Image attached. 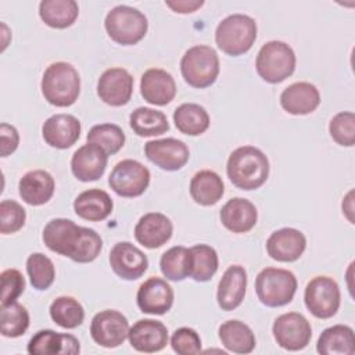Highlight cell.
<instances>
[{
    "mask_svg": "<svg viewBox=\"0 0 355 355\" xmlns=\"http://www.w3.org/2000/svg\"><path fill=\"white\" fill-rule=\"evenodd\" d=\"M42 237L49 250L79 263L94 261L103 248V240L96 230L78 226L65 218L51 219Z\"/></svg>",
    "mask_w": 355,
    "mask_h": 355,
    "instance_id": "obj_1",
    "label": "cell"
},
{
    "mask_svg": "<svg viewBox=\"0 0 355 355\" xmlns=\"http://www.w3.org/2000/svg\"><path fill=\"white\" fill-rule=\"evenodd\" d=\"M226 172L236 187L241 190H255L261 187L269 176V161L259 148L243 146L229 155Z\"/></svg>",
    "mask_w": 355,
    "mask_h": 355,
    "instance_id": "obj_2",
    "label": "cell"
},
{
    "mask_svg": "<svg viewBox=\"0 0 355 355\" xmlns=\"http://www.w3.org/2000/svg\"><path fill=\"white\" fill-rule=\"evenodd\" d=\"M40 87L47 103L55 107H69L80 93V78L75 67L58 61L46 68Z\"/></svg>",
    "mask_w": 355,
    "mask_h": 355,
    "instance_id": "obj_3",
    "label": "cell"
},
{
    "mask_svg": "<svg viewBox=\"0 0 355 355\" xmlns=\"http://www.w3.org/2000/svg\"><path fill=\"white\" fill-rule=\"evenodd\" d=\"M257 39V24L245 14H232L222 19L215 31L218 47L229 55L247 53Z\"/></svg>",
    "mask_w": 355,
    "mask_h": 355,
    "instance_id": "obj_4",
    "label": "cell"
},
{
    "mask_svg": "<svg viewBox=\"0 0 355 355\" xmlns=\"http://www.w3.org/2000/svg\"><path fill=\"white\" fill-rule=\"evenodd\" d=\"M258 300L270 308L283 306L294 298L297 277L293 272L280 268H265L255 279Z\"/></svg>",
    "mask_w": 355,
    "mask_h": 355,
    "instance_id": "obj_5",
    "label": "cell"
},
{
    "mask_svg": "<svg viewBox=\"0 0 355 355\" xmlns=\"http://www.w3.org/2000/svg\"><path fill=\"white\" fill-rule=\"evenodd\" d=\"M257 72L268 83H279L293 75L295 69L294 50L284 42H266L257 55Z\"/></svg>",
    "mask_w": 355,
    "mask_h": 355,
    "instance_id": "obj_6",
    "label": "cell"
},
{
    "mask_svg": "<svg viewBox=\"0 0 355 355\" xmlns=\"http://www.w3.org/2000/svg\"><path fill=\"white\" fill-rule=\"evenodd\" d=\"M180 71L190 86L197 89L208 87L219 75V57L209 46H193L182 57Z\"/></svg>",
    "mask_w": 355,
    "mask_h": 355,
    "instance_id": "obj_7",
    "label": "cell"
},
{
    "mask_svg": "<svg viewBox=\"0 0 355 355\" xmlns=\"http://www.w3.org/2000/svg\"><path fill=\"white\" fill-rule=\"evenodd\" d=\"M108 36L118 44L130 46L139 43L148 28L146 15L129 6H116L108 11L104 21Z\"/></svg>",
    "mask_w": 355,
    "mask_h": 355,
    "instance_id": "obj_8",
    "label": "cell"
},
{
    "mask_svg": "<svg viewBox=\"0 0 355 355\" xmlns=\"http://www.w3.org/2000/svg\"><path fill=\"white\" fill-rule=\"evenodd\" d=\"M340 287L329 276H316L305 287L304 301L308 311L319 319H329L340 308Z\"/></svg>",
    "mask_w": 355,
    "mask_h": 355,
    "instance_id": "obj_9",
    "label": "cell"
},
{
    "mask_svg": "<svg viewBox=\"0 0 355 355\" xmlns=\"http://www.w3.org/2000/svg\"><path fill=\"white\" fill-rule=\"evenodd\" d=\"M150 183V171L136 159H122L110 173L108 184L121 197H139Z\"/></svg>",
    "mask_w": 355,
    "mask_h": 355,
    "instance_id": "obj_10",
    "label": "cell"
},
{
    "mask_svg": "<svg viewBox=\"0 0 355 355\" xmlns=\"http://www.w3.org/2000/svg\"><path fill=\"white\" fill-rule=\"evenodd\" d=\"M273 337L276 343L288 351L305 348L312 337V329L306 318L297 312L283 313L273 322Z\"/></svg>",
    "mask_w": 355,
    "mask_h": 355,
    "instance_id": "obj_11",
    "label": "cell"
},
{
    "mask_svg": "<svg viewBox=\"0 0 355 355\" xmlns=\"http://www.w3.org/2000/svg\"><path fill=\"white\" fill-rule=\"evenodd\" d=\"M129 333V322L125 315L115 309H105L96 313L90 323V336L101 347H119Z\"/></svg>",
    "mask_w": 355,
    "mask_h": 355,
    "instance_id": "obj_12",
    "label": "cell"
},
{
    "mask_svg": "<svg viewBox=\"0 0 355 355\" xmlns=\"http://www.w3.org/2000/svg\"><path fill=\"white\" fill-rule=\"evenodd\" d=\"M146 157L164 171H179L189 161L190 151L184 141L166 137L151 140L144 144Z\"/></svg>",
    "mask_w": 355,
    "mask_h": 355,
    "instance_id": "obj_13",
    "label": "cell"
},
{
    "mask_svg": "<svg viewBox=\"0 0 355 355\" xmlns=\"http://www.w3.org/2000/svg\"><path fill=\"white\" fill-rule=\"evenodd\" d=\"M110 265L116 276L123 280H136L148 268L146 254L129 241L116 243L110 252Z\"/></svg>",
    "mask_w": 355,
    "mask_h": 355,
    "instance_id": "obj_14",
    "label": "cell"
},
{
    "mask_svg": "<svg viewBox=\"0 0 355 355\" xmlns=\"http://www.w3.org/2000/svg\"><path fill=\"white\" fill-rule=\"evenodd\" d=\"M133 93V78L123 68H110L101 73L97 82L100 100L112 107L129 103Z\"/></svg>",
    "mask_w": 355,
    "mask_h": 355,
    "instance_id": "obj_15",
    "label": "cell"
},
{
    "mask_svg": "<svg viewBox=\"0 0 355 355\" xmlns=\"http://www.w3.org/2000/svg\"><path fill=\"white\" fill-rule=\"evenodd\" d=\"M136 301L141 312L164 315L172 308L173 290L164 279L150 277L140 284Z\"/></svg>",
    "mask_w": 355,
    "mask_h": 355,
    "instance_id": "obj_16",
    "label": "cell"
},
{
    "mask_svg": "<svg viewBox=\"0 0 355 355\" xmlns=\"http://www.w3.org/2000/svg\"><path fill=\"white\" fill-rule=\"evenodd\" d=\"M108 154L97 144L87 143L79 147L71 159V171L80 182H93L103 176Z\"/></svg>",
    "mask_w": 355,
    "mask_h": 355,
    "instance_id": "obj_17",
    "label": "cell"
},
{
    "mask_svg": "<svg viewBox=\"0 0 355 355\" xmlns=\"http://www.w3.org/2000/svg\"><path fill=\"white\" fill-rule=\"evenodd\" d=\"M80 122L71 114H55L47 118L42 126L44 141L54 148H68L80 136Z\"/></svg>",
    "mask_w": 355,
    "mask_h": 355,
    "instance_id": "obj_18",
    "label": "cell"
},
{
    "mask_svg": "<svg viewBox=\"0 0 355 355\" xmlns=\"http://www.w3.org/2000/svg\"><path fill=\"white\" fill-rule=\"evenodd\" d=\"M128 338L139 352H157L168 344V329L159 320L140 319L129 327Z\"/></svg>",
    "mask_w": 355,
    "mask_h": 355,
    "instance_id": "obj_19",
    "label": "cell"
},
{
    "mask_svg": "<svg viewBox=\"0 0 355 355\" xmlns=\"http://www.w3.org/2000/svg\"><path fill=\"white\" fill-rule=\"evenodd\" d=\"M306 247L305 236L294 227H283L273 232L266 240V251L275 261L294 262Z\"/></svg>",
    "mask_w": 355,
    "mask_h": 355,
    "instance_id": "obj_20",
    "label": "cell"
},
{
    "mask_svg": "<svg viewBox=\"0 0 355 355\" xmlns=\"http://www.w3.org/2000/svg\"><path fill=\"white\" fill-rule=\"evenodd\" d=\"M140 93L150 104L166 105L175 98L176 83L172 75L165 69L151 68L141 75Z\"/></svg>",
    "mask_w": 355,
    "mask_h": 355,
    "instance_id": "obj_21",
    "label": "cell"
},
{
    "mask_svg": "<svg viewBox=\"0 0 355 355\" xmlns=\"http://www.w3.org/2000/svg\"><path fill=\"white\" fill-rule=\"evenodd\" d=\"M173 226L168 216L159 212L143 215L135 226V237L139 244L154 250L164 245L172 236Z\"/></svg>",
    "mask_w": 355,
    "mask_h": 355,
    "instance_id": "obj_22",
    "label": "cell"
},
{
    "mask_svg": "<svg viewBox=\"0 0 355 355\" xmlns=\"http://www.w3.org/2000/svg\"><path fill=\"white\" fill-rule=\"evenodd\" d=\"M80 345L76 337L54 330H39L28 343V352L32 355H72L79 354Z\"/></svg>",
    "mask_w": 355,
    "mask_h": 355,
    "instance_id": "obj_23",
    "label": "cell"
},
{
    "mask_svg": "<svg viewBox=\"0 0 355 355\" xmlns=\"http://www.w3.org/2000/svg\"><path fill=\"white\" fill-rule=\"evenodd\" d=\"M280 104L288 114L306 115L319 107L320 93L309 82H295L282 92Z\"/></svg>",
    "mask_w": 355,
    "mask_h": 355,
    "instance_id": "obj_24",
    "label": "cell"
},
{
    "mask_svg": "<svg viewBox=\"0 0 355 355\" xmlns=\"http://www.w3.org/2000/svg\"><path fill=\"white\" fill-rule=\"evenodd\" d=\"M247 288V272L240 265L229 266L218 284L216 300L223 311L236 309L244 300Z\"/></svg>",
    "mask_w": 355,
    "mask_h": 355,
    "instance_id": "obj_25",
    "label": "cell"
},
{
    "mask_svg": "<svg viewBox=\"0 0 355 355\" xmlns=\"http://www.w3.org/2000/svg\"><path fill=\"white\" fill-rule=\"evenodd\" d=\"M222 225L233 233L250 232L258 219V212L255 205L241 197L229 200L220 209Z\"/></svg>",
    "mask_w": 355,
    "mask_h": 355,
    "instance_id": "obj_26",
    "label": "cell"
},
{
    "mask_svg": "<svg viewBox=\"0 0 355 355\" xmlns=\"http://www.w3.org/2000/svg\"><path fill=\"white\" fill-rule=\"evenodd\" d=\"M21 198L29 205H43L54 194L55 183L53 176L43 169L26 172L18 184Z\"/></svg>",
    "mask_w": 355,
    "mask_h": 355,
    "instance_id": "obj_27",
    "label": "cell"
},
{
    "mask_svg": "<svg viewBox=\"0 0 355 355\" xmlns=\"http://www.w3.org/2000/svg\"><path fill=\"white\" fill-rule=\"evenodd\" d=\"M114 202L107 191L100 189H89L82 191L73 201V211L86 220H104L112 211Z\"/></svg>",
    "mask_w": 355,
    "mask_h": 355,
    "instance_id": "obj_28",
    "label": "cell"
},
{
    "mask_svg": "<svg viewBox=\"0 0 355 355\" xmlns=\"http://www.w3.org/2000/svg\"><path fill=\"white\" fill-rule=\"evenodd\" d=\"M316 351L323 355H354V330L345 324H334L324 329L318 338Z\"/></svg>",
    "mask_w": 355,
    "mask_h": 355,
    "instance_id": "obj_29",
    "label": "cell"
},
{
    "mask_svg": "<svg viewBox=\"0 0 355 355\" xmlns=\"http://www.w3.org/2000/svg\"><path fill=\"white\" fill-rule=\"evenodd\" d=\"M225 193V186L220 176L214 171H200L190 182V196L191 198L204 207L216 204Z\"/></svg>",
    "mask_w": 355,
    "mask_h": 355,
    "instance_id": "obj_30",
    "label": "cell"
},
{
    "mask_svg": "<svg viewBox=\"0 0 355 355\" xmlns=\"http://www.w3.org/2000/svg\"><path fill=\"white\" fill-rule=\"evenodd\" d=\"M222 345L236 354H250L255 348V336L250 326L240 320H227L218 330Z\"/></svg>",
    "mask_w": 355,
    "mask_h": 355,
    "instance_id": "obj_31",
    "label": "cell"
},
{
    "mask_svg": "<svg viewBox=\"0 0 355 355\" xmlns=\"http://www.w3.org/2000/svg\"><path fill=\"white\" fill-rule=\"evenodd\" d=\"M39 15L50 28L65 29L76 21L79 7L75 0H43L39 4Z\"/></svg>",
    "mask_w": 355,
    "mask_h": 355,
    "instance_id": "obj_32",
    "label": "cell"
},
{
    "mask_svg": "<svg viewBox=\"0 0 355 355\" xmlns=\"http://www.w3.org/2000/svg\"><path fill=\"white\" fill-rule=\"evenodd\" d=\"M173 122L179 132L189 136H198L208 129L209 115L200 104L184 103L175 110Z\"/></svg>",
    "mask_w": 355,
    "mask_h": 355,
    "instance_id": "obj_33",
    "label": "cell"
},
{
    "mask_svg": "<svg viewBox=\"0 0 355 355\" xmlns=\"http://www.w3.org/2000/svg\"><path fill=\"white\" fill-rule=\"evenodd\" d=\"M129 125L137 136L150 137L165 133L169 129L166 115L161 111L139 107L129 116Z\"/></svg>",
    "mask_w": 355,
    "mask_h": 355,
    "instance_id": "obj_34",
    "label": "cell"
},
{
    "mask_svg": "<svg viewBox=\"0 0 355 355\" xmlns=\"http://www.w3.org/2000/svg\"><path fill=\"white\" fill-rule=\"evenodd\" d=\"M218 254L207 244H197L190 248V277L196 282H208L218 270Z\"/></svg>",
    "mask_w": 355,
    "mask_h": 355,
    "instance_id": "obj_35",
    "label": "cell"
},
{
    "mask_svg": "<svg viewBox=\"0 0 355 355\" xmlns=\"http://www.w3.org/2000/svg\"><path fill=\"white\" fill-rule=\"evenodd\" d=\"M50 316L58 326L64 329H75L82 324L85 319V309L73 297L62 295L51 302Z\"/></svg>",
    "mask_w": 355,
    "mask_h": 355,
    "instance_id": "obj_36",
    "label": "cell"
},
{
    "mask_svg": "<svg viewBox=\"0 0 355 355\" xmlns=\"http://www.w3.org/2000/svg\"><path fill=\"white\" fill-rule=\"evenodd\" d=\"M162 275L172 282H182L190 275V248L176 245L165 251L159 261Z\"/></svg>",
    "mask_w": 355,
    "mask_h": 355,
    "instance_id": "obj_37",
    "label": "cell"
},
{
    "mask_svg": "<svg viewBox=\"0 0 355 355\" xmlns=\"http://www.w3.org/2000/svg\"><path fill=\"white\" fill-rule=\"evenodd\" d=\"M86 139H87V143L97 144L108 155L118 153L125 144L123 130L118 125H114V123L94 125L89 130Z\"/></svg>",
    "mask_w": 355,
    "mask_h": 355,
    "instance_id": "obj_38",
    "label": "cell"
},
{
    "mask_svg": "<svg viewBox=\"0 0 355 355\" xmlns=\"http://www.w3.org/2000/svg\"><path fill=\"white\" fill-rule=\"evenodd\" d=\"M26 272L31 279V284L36 290H47L55 277L54 263L49 257L42 252H33L26 259Z\"/></svg>",
    "mask_w": 355,
    "mask_h": 355,
    "instance_id": "obj_39",
    "label": "cell"
},
{
    "mask_svg": "<svg viewBox=\"0 0 355 355\" xmlns=\"http://www.w3.org/2000/svg\"><path fill=\"white\" fill-rule=\"evenodd\" d=\"M29 326V313L26 308L17 301L1 305V334L15 338L22 336Z\"/></svg>",
    "mask_w": 355,
    "mask_h": 355,
    "instance_id": "obj_40",
    "label": "cell"
},
{
    "mask_svg": "<svg viewBox=\"0 0 355 355\" xmlns=\"http://www.w3.org/2000/svg\"><path fill=\"white\" fill-rule=\"evenodd\" d=\"M329 132L331 139L345 147H351L355 143V115L351 111H343L336 114L330 123Z\"/></svg>",
    "mask_w": 355,
    "mask_h": 355,
    "instance_id": "obj_41",
    "label": "cell"
},
{
    "mask_svg": "<svg viewBox=\"0 0 355 355\" xmlns=\"http://www.w3.org/2000/svg\"><path fill=\"white\" fill-rule=\"evenodd\" d=\"M26 212L21 204L14 200H3L0 202V232L11 234L22 229L25 225Z\"/></svg>",
    "mask_w": 355,
    "mask_h": 355,
    "instance_id": "obj_42",
    "label": "cell"
},
{
    "mask_svg": "<svg viewBox=\"0 0 355 355\" xmlns=\"http://www.w3.org/2000/svg\"><path fill=\"white\" fill-rule=\"evenodd\" d=\"M172 349L179 355H193L201 352V338L194 329H176L171 337Z\"/></svg>",
    "mask_w": 355,
    "mask_h": 355,
    "instance_id": "obj_43",
    "label": "cell"
},
{
    "mask_svg": "<svg viewBox=\"0 0 355 355\" xmlns=\"http://www.w3.org/2000/svg\"><path fill=\"white\" fill-rule=\"evenodd\" d=\"M1 279V305H8L17 301V298L25 290V279L17 269H6L0 275Z\"/></svg>",
    "mask_w": 355,
    "mask_h": 355,
    "instance_id": "obj_44",
    "label": "cell"
},
{
    "mask_svg": "<svg viewBox=\"0 0 355 355\" xmlns=\"http://www.w3.org/2000/svg\"><path fill=\"white\" fill-rule=\"evenodd\" d=\"M0 144H1V150H0L1 157H7L17 150L19 144V135L12 125H8L6 122L0 125Z\"/></svg>",
    "mask_w": 355,
    "mask_h": 355,
    "instance_id": "obj_45",
    "label": "cell"
},
{
    "mask_svg": "<svg viewBox=\"0 0 355 355\" xmlns=\"http://www.w3.org/2000/svg\"><path fill=\"white\" fill-rule=\"evenodd\" d=\"M202 0H175V1H165V6L172 8L175 12L179 14H189L194 12L200 7H202Z\"/></svg>",
    "mask_w": 355,
    "mask_h": 355,
    "instance_id": "obj_46",
    "label": "cell"
},
{
    "mask_svg": "<svg viewBox=\"0 0 355 355\" xmlns=\"http://www.w3.org/2000/svg\"><path fill=\"white\" fill-rule=\"evenodd\" d=\"M354 191L351 190L343 200V214L347 216V219L354 223Z\"/></svg>",
    "mask_w": 355,
    "mask_h": 355,
    "instance_id": "obj_47",
    "label": "cell"
}]
</instances>
